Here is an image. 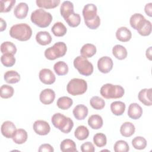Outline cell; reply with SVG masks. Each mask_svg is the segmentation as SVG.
<instances>
[{
    "instance_id": "obj_1",
    "label": "cell",
    "mask_w": 152,
    "mask_h": 152,
    "mask_svg": "<svg viewBox=\"0 0 152 152\" xmlns=\"http://www.w3.org/2000/svg\"><path fill=\"white\" fill-rule=\"evenodd\" d=\"M10 35L11 37L19 41H27L32 35V30L26 23H20L13 25L10 30Z\"/></svg>"
},
{
    "instance_id": "obj_2",
    "label": "cell",
    "mask_w": 152,
    "mask_h": 152,
    "mask_svg": "<svg viewBox=\"0 0 152 152\" xmlns=\"http://www.w3.org/2000/svg\"><path fill=\"white\" fill-rule=\"evenodd\" d=\"M51 121L55 128L65 134L70 132L74 126L73 121L61 113H55L52 116Z\"/></svg>"
},
{
    "instance_id": "obj_3",
    "label": "cell",
    "mask_w": 152,
    "mask_h": 152,
    "mask_svg": "<svg viewBox=\"0 0 152 152\" xmlns=\"http://www.w3.org/2000/svg\"><path fill=\"white\" fill-rule=\"evenodd\" d=\"M30 19L31 22L37 26L45 28L49 26L52 21V14L42 8L34 10L31 14Z\"/></svg>"
},
{
    "instance_id": "obj_4",
    "label": "cell",
    "mask_w": 152,
    "mask_h": 152,
    "mask_svg": "<svg viewBox=\"0 0 152 152\" xmlns=\"http://www.w3.org/2000/svg\"><path fill=\"white\" fill-rule=\"evenodd\" d=\"M100 93L102 96L106 99H119L124 95L125 90L121 86L107 83L100 88Z\"/></svg>"
},
{
    "instance_id": "obj_5",
    "label": "cell",
    "mask_w": 152,
    "mask_h": 152,
    "mask_svg": "<svg viewBox=\"0 0 152 152\" xmlns=\"http://www.w3.org/2000/svg\"><path fill=\"white\" fill-rule=\"evenodd\" d=\"M66 51L67 47L66 44L63 42H58L45 50V56L49 60H55L64 56Z\"/></svg>"
},
{
    "instance_id": "obj_6",
    "label": "cell",
    "mask_w": 152,
    "mask_h": 152,
    "mask_svg": "<svg viewBox=\"0 0 152 152\" xmlns=\"http://www.w3.org/2000/svg\"><path fill=\"white\" fill-rule=\"evenodd\" d=\"M87 89V82L81 78H72L66 86L68 93L72 96L81 95L86 93Z\"/></svg>"
},
{
    "instance_id": "obj_7",
    "label": "cell",
    "mask_w": 152,
    "mask_h": 152,
    "mask_svg": "<svg viewBox=\"0 0 152 152\" xmlns=\"http://www.w3.org/2000/svg\"><path fill=\"white\" fill-rule=\"evenodd\" d=\"M73 64L75 68L81 75L89 76L93 72V64L86 58L82 56H77L74 60Z\"/></svg>"
},
{
    "instance_id": "obj_8",
    "label": "cell",
    "mask_w": 152,
    "mask_h": 152,
    "mask_svg": "<svg viewBox=\"0 0 152 152\" xmlns=\"http://www.w3.org/2000/svg\"><path fill=\"white\" fill-rule=\"evenodd\" d=\"M113 66V61L109 56H102L97 61L98 69L103 74L109 72L112 69Z\"/></svg>"
},
{
    "instance_id": "obj_9",
    "label": "cell",
    "mask_w": 152,
    "mask_h": 152,
    "mask_svg": "<svg viewBox=\"0 0 152 152\" xmlns=\"http://www.w3.org/2000/svg\"><path fill=\"white\" fill-rule=\"evenodd\" d=\"M33 130L40 135H46L48 134L50 131L49 124L43 120H37L33 124Z\"/></svg>"
},
{
    "instance_id": "obj_10",
    "label": "cell",
    "mask_w": 152,
    "mask_h": 152,
    "mask_svg": "<svg viewBox=\"0 0 152 152\" xmlns=\"http://www.w3.org/2000/svg\"><path fill=\"white\" fill-rule=\"evenodd\" d=\"M39 77L42 83L48 85L52 84L56 80V77L53 72L48 68L41 69L39 74Z\"/></svg>"
},
{
    "instance_id": "obj_11",
    "label": "cell",
    "mask_w": 152,
    "mask_h": 152,
    "mask_svg": "<svg viewBox=\"0 0 152 152\" xmlns=\"http://www.w3.org/2000/svg\"><path fill=\"white\" fill-rule=\"evenodd\" d=\"M97 8L93 4H86L83 10V15L84 21H88L93 20L97 16Z\"/></svg>"
},
{
    "instance_id": "obj_12",
    "label": "cell",
    "mask_w": 152,
    "mask_h": 152,
    "mask_svg": "<svg viewBox=\"0 0 152 152\" xmlns=\"http://www.w3.org/2000/svg\"><path fill=\"white\" fill-rule=\"evenodd\" d=\"M16 130V126L14 124L10 121L4 122L1 125V133L7 138H12Z\"/></svg>"
},
{
    "instance_id": "obj_13",
    "label": "cell",
    "mask_w": 152,
    "mask_h": 152,
    "mask_svg": "<svg viewBox=\"0 0 152 152\" xmlns=\"http://www.w3.org/2000/svg\"><path fill=\"white\" fill-rule=\"evenodd\" d=\"M55 93L50 88H46L42 90L39 95L40 101L44 104H50L55 100Z\"/></svg>"
},
{
    "instance_id": "obj_14",
    "label": "cell",
    "mask_w": 152,
    "mask_h": 152,
    "mask_svg": "<svg viewBox=\"0 0 152 152\" xmlns=\"http://www.w3.org/2000/svg\"><path fill=\"white\" fill-rule=\"evenodd\" d=\"M152 88H144L140 91L138 94L139 100L145 106H150L152 104L151 100Z\"/></svg>"
},
{
    "instance_id": "obj_15",
    "label": "cell",
    "mask_w": 152,
    "mask_h": 152,
    "mask_svg": "<svg viewBox=\"0 0 152 152\" xmlns=\"http://www.w3.org/2000/svg\"><path fill=\"white\" fill-rule=\"evenodd\" d=\"M142 114V107L136 103H132L129 104L128 109V115L132 119H139Z\"/></svg>"
},
{
    "instance_id": "obj_16",
    "label": "cell",
    "mask_w": 152,
    "mask_h": 152,
    "mask_svg": "<svg viewBox=\"0 0 152 152\" xmlns=\"http://www.w3.org/2000/svg\"><path fill=\"white\" fill-rule=\"evenodd\" d=\"M132 37V33L129 29L126 27H121L116 31V37L122 42H128Z\"/></svg>"
},
{
    "instance_id": "obj_17",
    "label": "cell",
    "mask_w": 152,
    "mask_h": 152,
    "mask_svg": "<svg viewBox=\"0 0 152 152\" xmlns=\"http://www.w3.org/2000/svg\"><path fill=\"white\" fill-rule=\"evenodd\" d=\"M28 6L25 2H20L14 8V14L18 19H23L27 15Z\"/></svg>"
},
{
    "instance_id": "obj_18",
    "label": "cell",
    "mask_w": 152,
    "mask_h": 152,
    "mask_svg": "<svg viewBox=\"0 0 152 152\" xmlns=\"http://www.w3.org/2000/svg\"><path fill=\"white\" fill-rule=\"evenodd\" d=\"M146 19L142 14L140 13H135L132 15L129 19L131 26L135 30H138L142 25Z\"/></svg>"
},
{
    "instance_id": "obj_19",
    "label": "cell",
    "mask_w": 152,
    "mask_h": 152,
    "mask_svg": "<svg viewBox=\"0 0 152 152\" xmlns=\"http://www.w3.org/2000/svg\"><path fill=\"white\" fill-rule=\"evenodd\" d=\"M88 110L87 106L84 104H78L73 109L72 113L75 118L77 120L84 119L88 115Z\"/></svg>"
},
{
    "instance_id": "obj_20",
    "label": "cell",
    "mask_w": 152,
    "mask_h": 152,
    "mask_svg": "<svg viewBox=\"0 0 152 152\" xmlns=\"http://www.w3.org/2000/svg\"><path fill=\"white\" fill-rule=\"evenodd\" d=\"M52 36L49 33L46 31H39L36 35V42L42 46H46L50 44L52 42Z\"/></svg>"
},
{
    "instance_id": "obj_21",
    "label": "cell",
    "mask_w": 152,
    "mask_h": 152,
    "mask_svg": "<svg viewBox=\"0 0 152 152\" xmlns=\"http://www.w3.org/2000/svg\"><path fill=\"white\" fill-rule=\"evenodd\" d=\"M96 47L91 43H86L84 45L80 50L81 56L88 58L94 56L96 53Z\"/></svg>"
},
{
    "instance_id": "obj_22",
    "label": "cell",
    "mask_w": 152,
    "mask_h": 152,
    "mask_svg": "<svg viewBox=\"0 0 152 152\" xmlns=\"http://www.w3.org/2000/svg\"><path fill=\"white\" fill-rule=\"evenodd\" d=\"M135 131L134 125L130 122H125L122 124L120 128V132L121 135L125 137H129L132 136Z\"/></svg>"
},
{
    "instance_id": "obj_23",
    "label": "cell",
    "mask_w": 152,
    "mask_h": 152,
    "mask_svg": "<svg viewBox=\"0 0 152 152\" xmlns=\"http://www.w3.org/2000/svg\"><path fill=\"white\" fill-rule=\"evenodd\" d=\"M60 12L61 16L65 19L74 12V5L69 1H64L61 5Z\"/></svg>"
},
{
    "instance_id": "obj_24",
    "label": "cell",
    "mask_w": 152,
    "mask_h": 152,
    "mask_svg": "<svg viewBox=\"0 0 152 152\" xmlns=\"http://www.w3.org/2000/svg\"><path fill=\"white\" fill-rule=\"evenodd\" d=\"M88 124L91 128L93 129H99L103 126V119L102 116L99 115H92L88 118Z\"/></svg>"
},
{
    "instance_id": "obj_25",
    "label": "cell",
    "mask_w": 152,
    "mask_h": 152,
    "mask_svg": "<svg viewBox=\"0 0 152 152\" xmlns=\"http://www.w3.org/2000/svg\"><path fill=\"white\" fill-rule=\"evenodd\" d=\"M27 137L28 135L26 131L20 128L15 131L12 139L15 144H22L27 141Z\"/></svg>"
},
{
    "instance_id": "obj_26",
    "label": "cell",
    "mask_w": 152,
    "mask_h": 152,
    "mask_svg": "<svg viewBox=\"0 0 152 152\" xmlns=\"http://www.w3.org/2000/svg\"><path fill=\"white\" fill-rule=\"evenodd\" d=\"M113 56L119 60H123L127 57L128 52L126 49L122 45H116L112 48Z\"/></svg>"
},
{
    "instance_id": "obj_27",
    "label": "cell",
    "mask_w": 152,
    "mask_h": 152,
    "mask_svg": "<svg viewBox=\"0 0 152 152\" xmlns=\"http://www.w3.org/2000/svg\"><path fill=\"white\" fill-rule=\"evenodd\" d=\"M61 150L63 152H75L78 151L76 148L75 142L71 139L64 140L60 144Z\"/></svg>"
},
{
    "instance_id": "obj_28",
    "label": "cell",
    "mask_w": 152,
    "mask_h": 152,
    "mask_svg": "<svg viewBox=\"0 0 152 152\" xmlns=\"http://www.w3.org/2000/svg\"><path fill=\"white\" fill-rule=\"evenodd\" d=\"M125 104L121 101H115L110 104V110L116 116L122 115L125 110Z\"/></svg>"
},
{
    "instance_id": "obj_29",
    "label": "cell",
    "mask_w": 152,
    "mask_h": 152,
    "mask_svg": "<svg viewBox=\"0 0 152 152\" xmlns=\"http://www.w3.org/2000/svg\"><path fill=\"white\" fill-rule=\"evenodd\" d=\"M60 0H36V3L37 7L45 9H52L58 6Z\"/></svg>"
},
{
    "instance_id": "obj_30",
    "label": "cell",
    "mask_w": 152,
    "mask_h": 152,
    "mask_svg": "<svg viewBox=\"0 0 152 152\" xmlns=\"http://www.w3.org/2000/svg\"><path fill=\"white\" fill-rule=\"evenodd\" d=\"M5 81L9 84H15L18 83L20 80V75L14 70L7 71L4 75Z\"/></svg>"
},
{
    "instance_id": "obj_31",
    "label": "cell",
    "mask_w": 152,
    "mask_h": 152,
    "mask_svg": "<svg viewBox=\"0 0 152 152\" xmlns=\"http://www.w3.org/2000/svg\"><path fill=\"white\" fill-rule=\"evenodd\" d=\"M52 33L57 37L64 36L67 31V28L60 21L55 23L51 28Z\"/></svg>"
},
{
    "instance_id": "obj_32",
    "label": "cell",
    "mask_w": 152,
    "mask_h": 152,
    "mask_svg": "<svg viewBox=\"0 0 152 152\" xmlns=\"http://www.w3.org/2000/svg\"><path fill=\"white\" fill-rule=\"evenodd\" d=\"M53 69L58 75H65L68 72V65L64 61H58L54 64Z\"/></svg>"
},
{
    "instance_id": "obj_33",
    "label": "cell",
    "mask_w": 152,
    "mask_h": 152,
    "mask_svg": "<svg viewBox=\"0 0 152 152\" xmlns=\"http://www.w3.org/2000/svg\"><path fill=\"white\" fill-rule=\"evenodd\" d=\"M73 104V100L71 98L67 96H62L59 97L56 102L57 106L62 110L68 109Z\"/></svg>"
},
{
    "instance_id": "obj_34",
    "label": "cell",
    "mask_w": 152,
    "mask_h": 152,
    "mask_svg": "<svg viewBox=\"0 0 152 152\" xmlns=\"http://www.w3.org/2000/svg\"><path fill=\"white\" fill-rule=\"evenodd\" d=\"M74 135L78 140H84L88 138L89 135V131L86 126L80 125L75 129Z\"/></svg>"
},
{
    "instance_id": "obj_35",
    "label": "cell",
    "mask_w": 152,
    "mask_h": 152,
    "mask_svg": "<svg viewBox=\"0 0 152 152\" xmlns=\"http://www.w3.org/2000/svg\"><path fill=\"white\" fill-rule=\"evenodd\" d=\"M1 52L3 53L15 55L17 52L15 45L11 42H4L1 45Z\"/></svg>"
},
{
    "instance_id": "obj_36",
    "label": "cell",
    "mask_w": 152,
    "mask_h": 152,
    "mask_svg": "<svg viewBox=\"0 0 152 152\" xmlns=\"http://www.w3.org/2000/svg\"><path fill=\"white\" fill-rule=\"evenodd\" d=\"M67 24L72 27H76L80 24L81 17L78 13L73 12L64 19Z\"/></svg>"
},
{
    "instance_id": "obj_37",
    "label": "cell",
    "mask_w": 152,
    "mask_h": 152,
    "mask_svg": "<svg viewBox=\"0 0 152 152\" xmlns=\"http://www.w3.org/2000/svg\"><path fill=\"white\" fill-rule=\"evenodd\" d=\"M90 104L93 109L96 110H101L104 108L105 102L102 98L96 96L91 98L90 100Z\"/></svg>"
},
{
    "instance_id": "obj_38",
    "label": "cell",
    "mask_w": 152,
    "mask_h": 152,
    "mask_svg": "<svg viewBox=\"0 0 152 152\" xmlns=\"http://www.w3.org/2000/svg\"><path fill=\"white\" fill-rule=\"evenodd\" d=\"M1 61L3 65L6 67L12 66L15 63V58L14 55L10 53L3 54L1 57Z\"/></svg>"
},
{
    "instance_id": "obj_39",
    "label": "cell",
    "mask_w": 152,
    "mask_h": 152,
    "mask_svg": "<svg viewBox=\"0 0 152 152\" xmlns=\"http://www.w3.org/2000/svg\"><path fill=\"white\" fill-rule=\"evenodd\" d=\"M14 93V90L12 87L4 84L0 88V96L3 99H8L11 97Z\"/></svg>"
},
{
    "instance_id": "obj_40",
    "label": "cell",
    "mask_w": 152,
    "mask_h": 152,
    "mask_svg": "<svg viewBox=\"0 0 152 152\" xmlns=\"http://www.w3.org/2000/svg\"><path fill=\"white\" fill-rule=\"evenodd\" d=\"M132 145L133 147L137 150H143L147 146V141L144 137L138 136L133 138L132 140Z\"/></svg>"
},
{
    "instance_id": "obj_41",
    "label": "cell",
    "mask_w": 152,
    "mask_h": 152,
    "mask_svg": "<svg viewBox=\"0 0 152 152\" xmlns=\"http://www.w3.org/2000/svg\"><path fill=\"white\" fill-rule=\"evenodd\" d=\"M151 23L149 20H145L142 25L137 30L138 33L142 36H147L151 33Z\"/></svg>"
},
{
    "instance_id": "obj_42",
    "label": "cell",
    "mask_w": 152,
    "mask_h": 152,
    "mask_svg": "<svg viewBox=\"0 0 152 152\" xmlns=\"http://www.w3.org/2000/svg\"><path fill=\"white\" fill-rule=\"evenodd\" d=\"M93 142L98 147H103L106 145V136L103 133H97L93 137Z\"/></svg>"
},
{
    "instance_id": "obj_43",
    "label": "cell",
    "mask_w": 152,
    "mask_h": 152,
    "mask_svg": "<svg viewBox=\"0 0 152 152\" xmlns=\"http://www.w3.org/2000/svg\"><path fill=\"white\" fill-rule=\"evenodd\" d=\"M113 149L115 152H127L129 150V147L125 141L119 140L114 144Z\"/></svg>"
},
{
    "instance_id": "obj_44",
    "label": "cell",
    "mask_w": 152,
    "mask_h": 152,
    "mask_svg": "<svg viewBox=\"0 0 152 152\" xmlns=\"http://www.w3.org/2000/svg\"><path fill=\"white\" fill-rule=\"evenodd\" d=\"M15 0H1V12H8L11 11L14 5L15 4Z\"/></svg>"
},
{
    "instance_id": "obj_45",
    "label": "cell",
    "mask_w": 152,
    "mask_h": 152,
    "mask_svg": "<svg viewBox=\"0 0 152 152\" xmlns=\"http://www.w3.org/2000/svg\"><path fill=\"white\" fill-rule=\"evenodd\" d=\"M86 25L90 29L94 30L97 28L100 24V19L98 15L93 20L88 21H84Z\"/></svg>"
},
{
    "instance_id": "obj_46",
    "label": "cell",
    "mask_w": 152,
    "mask_h": 152,
    "mask_svg": "<svg viewBox=\"0 0 152 152\" xmlns=\"http://www.w3.org/2000/svg\"><path fill=\"white\" fill-rule=\"evenodd\" d=\"M81 150L83 152H94L95 148L91 142L87 141L81 145Z\"/></svg>"
},
{
    "instance_id": "obj_47",
    "label": "cell",
    "mask_w": 152,
    "mask_h": 152,
    "mask_svg": "<svg viewBox=\"0 0 152 152\" xmlns=\"http://www.w3.org/2000/svg\"><path fill=\"white\" fill-rule=\"evenodd\" d=\"M38 151L39 152H53L54 149L53 147L49 144H43L39 147Z\"/></svg>"
},
{
    "instance_id": "obj_48",
    "label": "cell",
    "mask_w": 152,
    "mask_h": 152,
    "mask_svg": "<svg viewBox=\"0 0 152 152\" xmlns=\"http://www.w3.org/2000/svg\"><path fill=\"white\" fill-rule=\"evenodd\" d=\"M144 11L147 15H148L149 17L152 16V3L151 2H149L145 5Z\"/></svg>"
},
{
    "instance_id": "obj_49",
    "label": "cell",
    "mask_w": 152,
    "mask_h": 152,
    "mask_svg": "<svg viewBox=\"0 0 152 152\" xmlns=\"http://www.w3.org/2000/svg\"><path fill=\"white\" fill-rule=\"evenodd\" d=\"M0 21H1L0 31H2L5 30L7 28V23H6V21L5 20H4L3 18H0Z\"/></svg>"
},
{
    "instance_id": "obj_50",
    "label": "cell",
    "mask_w": 152,
    "mask_h": 152,
    "mask_svg": "<svg viewBox=\"0 0 152 152\" xmlns=\"http://www.w3.org/2000/svg\"><path fill=\"white\" fill-rule=\"evenodd\" d=\"M145 55L147 58H148L149 60H151V46L149 47L147 50H146V53Z\"/></svg>"
}]
</instances>
